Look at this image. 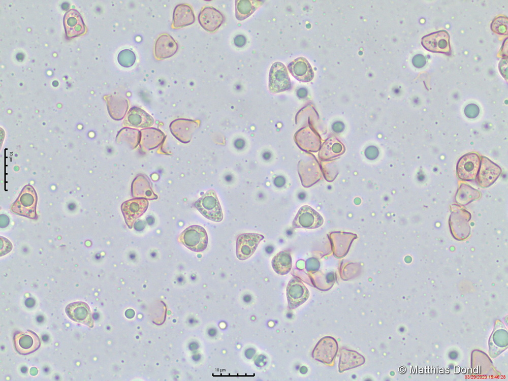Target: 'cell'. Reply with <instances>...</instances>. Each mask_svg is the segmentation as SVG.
Returning a JSON list of instances; mask_svg holds the SVG:
<instances>
[{
    "mask_svg": "<svg viewBox=\"0 0 508 381\" xmlns=\"http://www.w3.org/2000/svg\"><path fill=\"white\" fill-rule=\"evenodd\" d=\"M178 50V44L173 37L168 34H163L157 39L154 46V56L157 60L170 57Z\"/></svg>",
    "mask_w": 508,
    "mask_h": 381,
    "instance_id": "ac0fdd59",
    "label": "cell"
},
{
    "mask_svg": "<svg viewBox=\"0 0 508 381\" xmlns=\"http://www.w3.org/2000/svg\"><path fill=\"white\" fill-rule=\"evenodd\" d=\"M412 62L415 67L419 68H422L426 64V58L422 55L417 54L413 57Z\"/></svg>",
    "mask_w": 508,
    "mask_h": 381,
    "instance_id": "f546056e",
    "label": "cell"
},
{
    "mask_svg": "<svg viewBox=\"0 0 508 381\" xmlns=\"http://www.w3.org/2000/svg\"><path fill=\"white\" fill-rule=\"evenodd\" d=\"M324 223L323 217L311 207L305 205L301 207L296 215L293 227L295 228L315 229Z\"/></svg>",
    "mask_w": 508,
    "mask_h": 381,
    "instance_id": "52a82bcc",
    "label": "cell"
},
{
    "mask_svg": "<svg viewBox=\"0 0 508 381\" xmlns=\"http://www.w3.org/2000/svg\"><path fill=\"white\" fill-rule=\"evenodd\" d=\"M14 343L16 351L22 355L32 353L40 346L38 335L30 330L16 333L14 336Z\"/></svg>",
    "mask_w": 508,
    "mask_h": 381,
    "instance_id": "8fae6325",
    "label": "cell"
},
{
    "mask_svg": "<svg viewBox=\"0 0 508 381\" xmlns=\"http://www.w3.org/2000/svg\"><path fill=\"white\" fill-rule=\"evenodd\" d=\"M195 20L192 7L186 4H179L173 11L172 27L174 29L182 28L191 25Z\"/></svg>",
    "mask_w": 508,
    "mask_h": 381,
    "instance_id": "ffe728a7",
    "label": "cell"
},
{
    "mask_svg": "<svg viewBox=\"0 0 508 381\" xmlns=\"http://www.w3.org/2000/svg\"><path fill=\"white\" fill-rule=\"evenodd\" d=\"M234 43L238 47H242L246 43V38L242 35L237 36L234 39Z\"/></svg>",
    "mask_w": 508,
    "mask_h": 381,
    "instance_id": "4dcf8cb0",
    "label": "cell"
},
{
    "mask_svg": "<svg viewBox=\"0 0 508 381\" xmlns=\"http://www.w3.org/2000/svg\"><path fill=\"white\" fill-rule=\"evenodd\" d=\"M343 152V146L336 139H329L323 145L320 155L324 159H329L339 155Z\"/></svg>",
    "mask_w": 508,
    "mask_h": 381,
    "instance_id": "484cf974",
    "label": "cell"
},
{
    "mask_svg": "<svg viewBox=\"0 0 508 381\" xmlns=\"http://www.w3.org/2000/svg\"><path fill=\"white\" fill-rule=\"evenodd\" d=\"M480 193L467 184L462 183L456 196L457 203L466 205L480 197Z\"/></svg>",
    "mask_w": 508,
    "mask_h": 381,
    "instance_id": "d4e9b609",
    "label": "cell"
},
{
    "mask_svg": "<svg viewBox=\"0 0 508 381\" xmlns=\"http://www.w3.org/2000/svg\"><path fill=\"white\" fill-rule=\"evenodd\" d=\"M64 26L66 36L73 38L84 34L86 28L80 13L74 9L66 13L64 17Z\"/></svg>",
    "mask_w": 508,
    "mask_h": 381,
    "instance_id": "e0dca14e",
    "label": "cell"
},
{
    "mask_svg": "<svg viewBox=\"0 0 508 381\" xmlns=\"http://www.w3.org/2000/svg\"><path fill=\"white\" fill-rule=\"evenodd\" d=\"M491 28L495 33L503 35L506 34L507 29V19L506 17L500 16L495 19L492 24Z\"/></svg>",
    "mask_w": 508,
    "mask_h": 381,
    "instance_id": "83f0119b",
    "label": "cell"
},
{
    "mask_svg": "<svg viewBox=\"0 0 508 381\" xmlns=\"http://www.w3.org/2000/svg\"><path fill=\"white\" fill-rule=\"evenodd\" d=\"M264 238L263 235L257 233H244L239 235L236 241L237 258L240 260L250 258Z\"/></svg>",
    "mask_w": 508,
    "mask_h": 381,
    "instance_id": "8992f818",
    "label": "cell"
},
{
    "mask_svg": "<svg viewBox=\"0 0 508 381\" xmlns=\"http://www.w3.org/2000/svg\"><path fill=\"white\" fill-rule=\"evenodd\" d=\"M37 196L34 188L30 186H25L19 198L11 207L13 212L27 217L35 218L36 217V207Z\"/></svg>",
    "mask_w": 508,
    "mask_h": 381,
    "instance_id": "277c9868",
    "label": "cell"
},
{
    "mask_svg": "<svg viewBox=\"0 0 508 381\" xmlns=\"http://www.w3.org/2000/svg\"><path fill=\"white\" fill-rule=\"evenodd\" d=\"M289 306L294 309L308 298L309 293L304 283L298 278H293L288 283L286 290Z\"/></svg>",
    "mask_w": 508,
    "mask_h": 381,
    "instance_id": "7c38bea8",
    "label": "cell"
},
{
    "mask_svg": "<svg viewBox=\"0 0 508 381\" xmlns=\"http://www.w3.org/2000/svg\"><path fill=\"white\" fill-rule=\"evenodd\" d=\"M272 266L273 270L279 275L288 274L292 266L290 251L284 250L277 253L272 260Z\"/></svg>",
    "mask_w": 508,
    "mask_h": 381,
    "instance_id": "603a6c76",
    "label": "cell"
},
{
    "mask_svg": "<svg viewBox=\"0 0 508 381\" xmlns=\"http://www.w3.org/2000/svg\"><path fill=\"white\" fill-rule=\"evenodd\" d=\"M195 207L206 218L214 222L223 219V212L215 192L210 189L195 203Z\"/></svg>",
    "mask_w": 508,
    "mask_h": 381,
    "instance_id": "6da1fadb",
    "label": "cell"
},
{
    "mask_svg": "<svg viewBox=\"0 0 508 381\" xmlns=\"http://www.w3.org/2000/svg\"><path fill=\"white\" fill-rule=\"evenodd\" d=\"M480 158L476 153L464 155L458 161L457 173L459 179L463 180L474 179L479 169Z\"/></svg>",
    "mask_w": 508,
    "mask_h": 381,
    "instance_id": "9c48e42d",
    "label": "cell"
},
{
    "mask_svg": "<svg viewBox=\"0 0 508 381\" xmlns=\"http://www.w3.org/2000/svg\"><path fill=\"white\" fill-rule=\"evenodd\" d=\"M269 89L273 93L287 90L291 87V82L286 67L280 62L271 66L269 75Z\"/></svg>",
    "mask_w": 508,
    "mask_h": 381,
    "instance_id": "5b68a950",
    "label": "cell"
},
{
    "mask_svg": "<svg viewBox=\"0 0 508 381\" xmlns=\"http://www.w3.org/2000/svg\"><path fill=\"white\" fill-rule=\"evenodd\" d=\"M337 352L336 340L330 336L321 339L314 347L313 356L319 361L332 365Z\"/></svg>",
    "mask_w": 508,
    "mask_h": 381,
    "instance_id": "5bb4252c",
    "label": "cell"
},
{
    "mask_svg": "<svg viewBox=\"0 0 508 381\" xmlns=\"http://www.w3.org/2000/svg\"><path fill=\"white\" fill-rule=\"evenodd\" d=\"M501 169L488 158L483 156L477 178L479 185L483 188L492 184L501 173Z\"/></svg>",
    "mask_w": 508,
    "mask_h": 381,
    "instance_id": "2e32d148",
    "label": "cell"
},
{
    "mask_svg": "<svg viewBox=\"0 0 508 381\" xmlns=\"http://www.w3.org/2000/svg\"><path fill=\"white\" fill-rule=\"evenodd\" d=\"M421 43L426 49L432 52H450V36L445 30H440L424 36Z\"/></svg>",
    "mask_w": 508,
    "mask_h": 381,
    "instance_id": "ba28073f",
    "label": "cell"
},
{
    "mask_svg": "<svg viewBox=\"0 0 508 381\" xmlns=\"http://www.w3.org/2000/svg\"><path fill=\"white\" fill-rule=\"evenodd\" d=\"M364 362L363 357L358 353L348 350H343L339 363V371L342 372L355 367L362 364Z\"/></svg>",
    "mask_w": 508,
    "mask_h": 381,
    "instance_id": "cb8c5ba5",
    "label": "cell"
},
{
    "mask_svg": "<svg viewBox=\"0 0 508 381\" xmlns=\"http://www.w3.org/2000/svg\"><path fill=\"white\" fill-rule=\"evenodd\" d=\"M68 316L72 320L89 328L93 326L91 311L88 305L84 302H75L69 304L65 308Z\"/></svg>",
    "mask_w": 508,
    "mask_h": 381,
    "instance_id": "4fadbf2b",
    "label": "cell"
},
{
    "mask_svg": "<svg viewBox=\"0 0 508 381\" xmlns=\"http://www.w3.org/2000/svg\"><path fill=\"white\" fill-rule=\"evenodd\" d=\"M119 64L124 67H130L133 65L136 60L134 53L129 49L121 51L118 55Z\"/></svg>",
    "mask_w": 508,
    "mask_h": 381,
    "instance_id": "4316f807",
    "label": "cell"
},
{
    "mask_svg": "<svg viewBox=\"0 0 508 381\" xmlns=\"http://www.w3.org/2000/svg\"><path fill=\"white\" fill-rule=\"evenodd\" d=\"M479 109L475 104L468 105L465 108V113L469 118H474L478 115Z\"/></svg>",
    "mask_w": 508,
    "mask_h": 381,
    "instance_id": "f1b7e54d",
    "label": "cell"
},
{
    "mask_svg": "<svg viewBox=\"0 0 508 381\" xmlns=\"http://www.w3.org/2000/svg\"><path fill=\"white\" fill-rule=\"evenodd\" d=\"M148 202L147 200L134 199L126 201L121 205V211L128 227L131 229L136 220L147 210Z\"/></svg>",
    "mask_w": 508,
    "mask_h": 381,
    "instance_id": "30bf717a",
    "label": "cell"
},
{
    "mask_svg": "<svg viewBox=\"0 0 508 381\" xmlns=\"http://www.w3.org/2000/svg\"><path fill=\"white\" fill-rule=\"evenodd\" d=\"M297 94L300 98H304L307 94V91L304 88H300L298 90Z\"/></svg>",
    "mask_w": 508,
    "mask_h": 381,
    "instance_id": "1f68e13d",
    "label": "cell"
},
{
    "mask_svg": "<svg viewBox=\"0 0 508 381\" xmlns=\"http://www.w3.org/2000/svg\"><path fill=\"white\" fill-rule=\"evenodd\" d=\"M257 0L235 1V16L239 20H243L250 16L263 4Z\"/></svg>",
    "mask_w": 508,
    "mask_h": 381,
    "instance_id": "7402d4cb",
    "label": "cell"
},
{
    "mask_svg": "<svg viewBox=\"0 0 508 381\" xmlns=\"http://www.w3.org/2000/svg\"><path fill=\"white\" fill-rule=\"evenodd\" d=\"M125 124L136 128H144L153 123V118L143 109L134 107L128 112L125 120Z\"/></svg>",
    "mask_w": 508,
    "mask_h": 381,
    "instance_id": "44dd1931",
    "label": "cell"
},
{
    "mask_svg": "<svg viewBox=\"0 0 508 381\" xmlns=\"http://www.w3.org/2000/svg\"><path fill=\"white\" fill-rule=\"evenodd\" d=\"M178 240L191 250L200 252L207 247L208 236L204 228L199 225H193L181 233Z\"/></svg>",
    "mask_w": 508,
    "mask_h": 381,
    "instance_id": "3957f363",
    "label": "cell"
},
{
    "mask_svg": "<svg viewBox=\"0 0 508 381\" xmlns=\"http://www.w3.org/2000/svg\"><path fill=\"white\" fill-rule=\"evenodd\" d=\"M288 69L294 77L301 82H310L314 77L311 65L303 57L297 58L291 62L288 66Z\"/></svg>",
    "mask_w": 508,
    "mask_h": 381,
    "instance_id": "d6986e66",
    "label": "cell"
},
{
    "mask_svg": "<svg viewBox=\"0 0 508 381\" xmlns=\"http://www.w3.org/2000/svg\"><path fill=\"white\" fill-rule=\"evenodd\" d=\"M452 213L449 219L451 231L458 240L466 239L470 234L469 221L471 215L469 212L459 206H452Z\"/></svg>",
    "mask_w": 508,
    "mask_h": 381,
    "instance_id": "7a4b0ae2",
    "label": "cell"
},
{
    "mask_svg": "<svg viewBox=\"0 0 508 381\" xmlns=\"http://www.w3.org/2000/svg\"><path fill=\"white\" fill-rule=\"evenodd\" d=\"M224 19L222 13L211 6L203 7L198 16L200 25L206 31L211 33L218 29Z\"/></svg>",
    "mask_w": 508,
    "mask_h": 381,
    "instance_id": "9a60e30c",
    "label": "cell"
}]
</instances>
